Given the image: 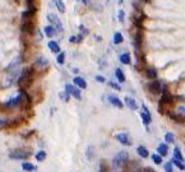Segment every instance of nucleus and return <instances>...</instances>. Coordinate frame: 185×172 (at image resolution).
<instances>
[{
    "mask_svg": "<svg viewBox=\"0 0 185 172\" xmlns=\"http://www.w3.org/2000/svg\"><path fill=\"white\" fill-rule=\"evenodd\" d=\"M35 79V69L33 68H26L23 69L18 80H17V85H18L19 91H26L27 88L31 87Z\"/></svg>",
    "mask_w": 185,
    "mask_h": 172,
    "instance_id": "nucleus-1",
    "label": "nucleus"
},
{
    "mask_svg": "<svg viewBox=\"0 0 185 172\" xmlns=\"http://www.w3.org/2000/svg\"><path fill=\"white\" fill-rule=\"evenodd\" d=\"M128 161H129V154H128V152H120V153H117L116 156L114 157V159H112V167L115 168V170H119V168H123L125 165L128 163Z\"/></svg>",
    "mask_w": 185,
    "mask_h": 172,
    "instance_id": "nucleus-2",
    "label": "nucleus"
},
{
    "mask_svg": "<svg viewBox=\"0 0 185 172\" xmlns=\"http://www.w3.org/2000/svg\"><path fill=\"white\" fill-rule=\"evenodd\" d=\"M30 156H31V152L30 150L21 149V148L9 152V158L10 159H22V161H26Z\"/></svg>",
    "mask_w": 185,
    "mask_h": 172,
    "instance_id": "nucleus-3",
    "label": "nucleus"
},
{
    "mask_svg": "<svg viewBox=\"0 0 185 172\" xmlns=\"http://www.w3.org/2000/svg\"><path fill=\"white\" fill-rule=\"evenodd\" d=\"M19 108L22 111L28 110L31 107V97L28 96V93L26 91H21L19 93Z\"/></svg>",
    "mask_w": 185,
    "mask_h": 172,
    "instance_id": "nucleus-4",
    "label": "nucleus"
},
{
    "mask_svg": "<svg viewBox=\"0 0 185 172\" xmlns=\"http://www.w3.org/2000/svg\"><path fill=\"white\" fill-rule=\"evenodd\" d=\"M47 19H49L50 23H51L50 25H53L55 31L63 33V24H61L60 19H59L57 17H56V14H54V13H49V14H47Z\"/></svg>",
    "mask_w": 185,
    "mask_h": 172,
    "instance_id": "nucleus-5",
    "label": "nucleus"
},
{
    "mask_svg": "<svg viewBox=\"0 0 185 172\" xmlns=\"http://www.w3.org/2000/svg\"><path fill=\"white\" fill-rule=\"evenodd\" d=\"M22 32L27 33V34H32L36 29V24L33 22V19H28V21H23L22 25H21Z\"/></svg>",
    "mask_w": 185,
    "mask_h": 172,
    "instance_id": "nucleus-6",
    "label": "nucleus"
},
{
    "mask_svg": "<svg viewBox=\"0 0 185 172\" xmlns=\"http://www.w3.org/2000/svg\"><path fill=\"white\" fill-rule=\"evenodd\" d=\"M65 92L69 93V96H73L75 100H81L82 98V94H81V91L78 87H75L73 84H66L65 85Z\"/></svg>",
    "mask_w": 185,
    "mask_h": 172,
    "instance_id": "nucleus-7",
    "label": "nucleus"
},
{
    "mask_svg": "<svg viewBox=\"0 0 185 172\" xmlns=\"http://www.w3.org/2000/svg\"><path fill=\"white\" fill-rule=\"evenodd\" d=\"M115 138H116V140L123 145H128V147L132 145V139H130L128 133H120V134H117Z\"/></svg>",
    "mask_w": 185,
    "mask_h": 172,
    "instance_id": "nucleus-8",
    "label": "nucleus"
},
{
    "mask_svg": "<svg viewBox=\"0 0 185 172\" xmlns=\"http://www.w3.org/2000/svg\"><path fill=\"white\" fill-rule=\"evenodd\" d=\"M148 89L152 92V93L157 94V93H159V92L162 91V84L159 83L158 80H152V82L148 84Z\"/></svg>",
    "mask_w": 185,
    "mask_h": 172,
    "instance_id": "nucleus-9",
    "label": "nucleus"
},
{
    "mask_svg": "<svg viewBox=\"0 0 185 172\" xmlns=\"http://www.w3.org/2000/svg\"><path fill=\"white\" fill-rule=\"evenodd\" d=\"M107 98H108V101H110V103H111L112 106H115V107H117V108H123V107H124V103H123V101H121L119 97L110 94V96H108Z\"/></svg>",
    "mask_w": 185,
    "mask_h": 172,
    "instance_id": "nucleus-10",
    "label": "nucleus"
},
{
    "mask_svg": "<svg viewBox=\"0 0 185 172\" xmlns=\"http://www.w3.org/2000/svg\"><path fill=\"white\" fill-rule=\"evenodd\" d=\"M73 83H74L75 87H78L81 89H86L87 88V83H86L85 79L82 78V76H75V78L73 79Z\"/></svg>",
    "mask_w": 185,
    "mask_h": 172,
    "instance_id": "nucleus-11",
    "label": "nucleus"
},
{
    "mask_svg": "<svg viewBox=\"0 0 185 172\" xmlns=\"http://www.w3.org/2000/svg\"><path fill=\"white\" fill-rule=\"evenodd\" d=\"M174 102V97H172V94L169 93L167 91H163V94H162V97H161V101H159V103H167V105H170V103Z\"/></svg>",
    "mask_w": 185,
    "mask_h": 172,
    "instance_id": "nucleus-12",
    "label": "nucleus"
},
{
    "mask_svg": "<svg viewBox=\"0 0 185 172\" xmlns=\"http://www.w3.org/2000/svg\"><path fill=\"white\" fill-rule=\"evenodd\" d=\"M124 101H125V105H127L130 110H137V108H138L137 101L134 100V98H132V97H125Z\"/></svg>",
    "mask_w": 185,
    "mask_h": 172,
    "instance_id": "nucleus-13",
    "label": "nucleus"
},
{
    "mask_svg": "<svg viewBox=\"0 0 185 172\" xmlns=\"http://www.w3.org/2000/svg\"><path fill=\"white\" fill-rule=\"evenodd\" d=\"M47 46H49V49L51 50V53H54V54H59L60 53V46H59V44L56 41H50L49 44H47Z\"/></svg>",
    "mask_w": 185,
    "mask_h": 172,
    "instance_id": "nucleus-14",
    "label": "nucleus"
},
{
    "mask_svg": "<svg viewBox=\"0 0 185 172\" xmlns=\"http://www.w3.org/2000/svg\"><path fill=\"white\" fill-rule=\"evenodd\" d=\"M18 105H19V96L13 97V98H10L9 101L5 102V107H9V108L15 107V106H18Z\"/></svg>",
    "mask_w": 185,
    "mask_h": 172,
    "instance_id": "nucleus-15",
    "label": "nucleus"
},
{
    "mask_svg": "<svg viewBox=\"0 0 185 172\" xmlns=\"http://www.w3.org/2000/svg\"><path fill=\"white\" fill-rule=\"evenodd\" d=\"M157 152H158L157 154H159L161 157H162V156H163V157L167 156V153H169V147H167V144H163V143L159 144L158 148H157Z\"/></svg>",
    "mask_w": 185,
    "mask_h": 172,
    "instance_id": "nucleus-16",
    "label": "nucleus"
},
{
    "mask_svg": "<svg viewBox=\"0 0 185 172\" xmlns=\"http://www.w3.org/2000/svg\"><path fill=\"white\" fill-rule=\"evenodd\" d=\"M137 152H138V154H139L142 158H147V157L149 156L148 149H147L146 147H143V145H139V147L137 148Z\"/></svg>",
    "mask_w": 185,
    "mask_h": 172,
    "instance_id": "nucleus-17",
    "label": "nucleus"
},
{
    "mask_svg": "<svg viewBox=\"0 0 185 172\" xmlns=\"http://www.w3.org/2000/svg\"><path fill=\"white\" fill-rule=\"evenodd\" d=\"M140 117H142L143 124H144V125H149L151 121H152V119H151V114H147V112H144V111H142V112H140Z\"/></svg>",
    "mask_w": 185,
    "mask_h": 172,
    "instance_id": "nucleus-18",
    "label": "nucleus"
},
{
    "mask_svg": "<svg viewBox=\"0 0 185 172\" xmlns=\"http://www.w3.org/2000/svg\"><path fill=\"white\" fill-rule=\"evenodd\" d=\"M36 65L44 69V68H46V66L49 65V61H47V59H46V57L41 56V57H38V59L36 60Z\"/></svg>",
    "mask_w": 185,
    "mask_h": 172,
    "instance_id": "nucleus-19",
    "label": "nucleus"
},
{
    "mask_svg": "<svg viewBox=\"0 0 185 172\" xmlns=\"http://www.w3.org/2000/svg\"><path fill=\"white\" fill-rule=\"evenodd\" d=\"M146 74H147L148 78L152 79V80H155L157 78V72H156V69H153V68H148L146 70Z\"/></svg>",
    "mask_w": 185,
    "mask_h": 172,
    "instance_id": "nucleus-20",
    "label": "nucleus"
},
{
    "mask_svg": "<svg viewBox=\"0 0 185 172\" xmlns=\"http://www.w3.org/2000/svg\"><path fill=\"white\" fill-rule=\"evenodd\" d=\"M115 75H116L117 80H119L120 83H124V82H125V75H124V73H123V70H121L120 68L115 69Z\"/></svg>",
    "mask_w": 185,
    "mask_h": 172,
    "instance_id": "nucleus-21",
    "label": "nucleus"
},
{
    "mask_svg": "<svg viewBox=\"0 0 185 172\" xmlns=\"http://www.w3.org/2000/svg\"><path fill=\"white\" fill-rule=\"evenodd\" d=\"M55 29H54V27L53 25H46V27L44 28V33L46 34L47 37H54V34H55Z\"/></svg>",
    "mask_w": 185,
    "mask_h": 172,
    "instance_id": "nucleus-22",
    "label": "nucleus"
},
{
    "mask_svg": "<svg viewBox=\"0 0 185 172\" xmlns=\"http://www.w3.org/2000/svg\"><path fill=\"white\" fill-rule=\"evenodd\" d=\"M55 5H56V9L60 12V13H65V4H64V0H54Z\"/></svg>",
    "mask_w": 185,
    "mask_h": 172,
    "instance_id": "nucleus-23",
    "label": "nucleus"
},
{
    "mask_svg": "<svg viewBox=\"0 0 185 172\" xmlns=\"http://www.w3.org/2000/svg\"><path fill=\"white\" fill-rule=\"evenodd\" d=\"M22 168L26 172H32V171L36 170V166H33L32 163H30V162H23L22 163Z\"/></svg>",
    "mask_w": 185,
    "mask_h": 172,
    "instance_id": "nucleus-24",
    "label": "nucleus"
},
{
    "mask_svg": "<svg viewBox=\"0 0 185 172\" xmlns=\"http://www.w3.org/2000/svg\"><path fill=\"white\" fill-rule=\"evenodd\" d=\"M140 44H142V32H140V29H139V31L137 32V34H136V40H134V45H136L137 50L140 49Z\"/></svg>",
    "mask_w": 185,
    "mask_h": 172,
    "instance_id": "nucleus-25",
    "label": "nucleus"
},
{
    "mask_svg": "<svg viewBox=\"0 0 185 172\" xmlns=\"http://www.w3.org/2000/svg\"><path fill=\"white\" fill-rule=\"evenodd\" d=\"M120 63L124 65H129L130 64V55L129 54H121L120 55Z\"/></svg>",
    "mask_w": 185,
    "mask_h": 172,
    "instance_id": "nucleus-26",
    "label": "nucleus"
},
{
    "mask_svg": "<svg viewBox=\"0 0 185 172\" xmlns=\"http://www.w3.org/2000/svg\"><path fill=\"white\" fill-rule=\"evenodd\" d=\"M123 41H124L123 34H121L120 32H116V33L114 34V44H115V45H119V44H121Z\"/></svg>",
    "mask_w": 185,
    "mask_h": 172,
    "instance_id": "nucleus-27",
    "label": "nucleus"
},
{
    "mask_svg": "<svg viewBox=\"0 0 185 172\" xmlns=\"http://www.w3.org/2000/svg\"><path fill=\"white\" fill-rule=\"evenodd\" d=\"M36 161H38V162H42V161H45L46 159V152L45 150H38L37 153H36Z\"/></svg>",
    "mask_w": 185,
    "mask_h": 172,
    "instance_id": "nucleus-28",
    "label": "nucleus"
},
{
    "mask_svg": "<svg viewBox=\"0 0 185 172\" xmlns=\"http://www.w3.org/2000/svg\"><path fill=\"white\" fill-rule=\"evenodd\" d=\"M172 158L184 162V157H183V154H181V152H180L179 148H175V149H174V157H172Z\"/></svg>",
    "mask_w": 185,
    "mask_h": 172,
    "instance_id": "nucleus-29",
    "label": "nucleus"
},
{
    "mask_svg": "<svg viewBox=\"0 0 185 172\" xmlns=\"http://www.w3.org/2000/svg\"><path fill=\"white\" fill-rule=\"evenodd\" d=\"M171 163L172 165H175L176 167H178L179 170H185V165H184V162H181V161H179V159H175V158H172V161H171Z\"/></svg>",
    "mask_w": 185,
    "mask_h": 172,
    "instance_id": "nucleus-30",
    "label": "nucleus"
},
{
    "mask_svg": "<svg viewBox=\"0 0 185 172\" xmlns=\"http://www.w3.org/2000/svg\"><path fill=\"white\" fill-rule=\"evenodd\" d=\"M82 40H83L82 34H78V36H72V37L69 38V41L72 42V44H81Z\"/></svg>",
    "mask_w": 185,
    "mask_h": 172,
    "instance_id": "nucleus-31",
    "label": "nucleus"
},
{
    "mask_svg": "<svg viewBox=\"0 0 185 172\" xmlns=\"http://www.w3.org/2000/svg\"><path fill=\"white\" fill-rule=\"evenodd\" d=\"M56 63H57L59 65H63V64L65 63V54H64V53H59V54H57Z\"/></svg>",
    "mask_w": 185,
    "mask_h": 172,
    "instance_id": "nucleus-32",
    "label": "nucleus"
},
{
    "mask_svg": "<svg viewBox=\"0 0 185 172\" xmlns=\"http://www.w3.org/2000/svg\"><path fill=\"white\" fill-rule=\"evenodd\" d=\"M152 161L156 163V165H161V163H162V157L159 156V154H157V153H153L152 154Z\"/></svg>",
    "mask_w": 185,
    "mask_h": 172,
    "instance_id": "nucleus-33",
    "label": "nucleus"
},
{
    "mask_svg": "<svg viewBox=\"0 0 185 172\" xmlns=\"http://www.w3.org/2000/svg\"><path fill=\"white\" fill-rule=\"evenodd\" d=\"M165 140H166L167 143H174V142H175V135H174L172 133H166Z\"/></svg>",
    "mask_w": 185,
    "mask_h": 172,
    "instance_id": "nucleus-34",
    "label": "nucleus"
},
{
    "mask_svg": "<svg viewBox=\"0 0 185 172\" xmlns=\"http://www.w3.org/2000/svg\"><path fill=\"white\" fill-rule=\"evenodd\" d=\"M59 97H60V100H61V101H64V102H68V101H69V98H70L69 93H68V92H65V91L59 94Z\"/></svg>",
    "mask_w": 185,
    "mask_h": 172,
    "instance_id": "nucleus-35",
    "label": "nucleus"
},
{
    "mask_svg": "<svg viewBox=\"0 0 185 172\" xmlns=\"http://www.w3.org/2000/svg\"><path fill=\"white\" fill-rule=\"evenodd\" d=\"M170 117L172 120H175V121H178V123H183V120H184L179 114H176V112L175 114H170Z\"/></svg>",
    "mask_w": 185,
    "mask_h": 172,
    "instance_id": "nucleus-36",
    "label": "nucleus"
},
{
    "mask_svg": "<svg viewBox=\"0 0 185 172\" xmlns=\"http://www.w3.org/2000/svg\"><path fill=\"white\" fill-rule=\"evenodd\" d=\"M163 168H165L166 172H174V170H172V163H171V162H166L165 165H163Z\"/></svg>",
    "mask_w": 185,
    "mask_h": 172,
    "instance_id": "nucleus-37",
    "label": "nucleus"
},
{
    "mask_svg": "<svg viewBox=\"0 0 185 172\" xmlns=\"http://www.w3.org/2000/svg\"><path fill=\"white\" fill-rule=\"evenodd\" d=\"M86 156H87V158H88V159H91V158H92V156H93V147H92V145H89V147L87 148V153H86Z\"/></svg>",
    "mask_w": 185,
    "mask_h": 172,
    "instance_id": "nucleus-38",
    "label": "nucleus"
},
{
    "mask_svg": "<svg viewBox=\"0 0 185 172\" xmlns=\"http://www.w3.org/2000/svg\"><path fill=\"white\" fill-rule=\"evenodd\" d=\"M98 172H107V166H106V162L105 161H101V163H100V171Z\"/></svg>",
    "mask_w": 185,
    "mask_h": 172,
    "instance_id": "nucleus-39",
    "label": "nucleus"
},
{
    "mask_svg": "<svg viewBox=\"0 0 185 172\" xmlns=\"http://www.w3.org/2000/svg\"><path fill=\"white\" fill-rule=\"evenodd\" d=\"M124 18H125V12L123 10V9H120L119 10V22H124Z\"/></svg>",
    "mask_w": 185,
    "mask_h": 172,
    "instance_id": "nucleus-40",
    "label": "nucleus"
},
{
    "mask_svg": "<svg viewBox=\"0 0 185 172\" xmlns=\"http://www.w3.org/2000/svg\"><path fill=\"white\" fill-rule=\"evenodd\" d=\"M176 114H179L183 119H185V107H179V110H178V112Z\"/></svg>",
    "mask_w": 185,
    "mask_h": 172,
    "instance_id": "nucleus-41",
    "label": "nucleus"
},
{
    "mask_svg": "<svg viewBox=\"0 0 185 172\" xmlns=\"http://www.w3.org/2000/svg\"><path fill=\"white\" fill-rule=\"evenodd\" d=\"M79 29H81V32H82V36H85V34H88V33H89V31L85 27V25H79Z\"/></svg>",
    "mask_w": 185,
    "mask_h": 172,
    "instance_id": "nucleus-42",
    "label": "nucleus"
},
{
    "mask_svg": "<svg viewBox=\"0 0 185 172\" xmlns=\"http://www.w3.org/2000/svg\"><path fill=\"white\" fill-rule=\"evenodd\" d=\"M98 83H105L106 82V79H105V76H102V75H96V78H95Z\"/></svg>",
    "mask_w": 185,
    "mask_h": 172,
    "instance_id": "nucleus-43",
    "label": "nucleus"
},
{
    "mask_svg": "<svg viewBox=\"0 0 185 172\" xmlns=\"http://www.w3.org/2000/svg\"><path fill=\"white\" fill-rule=\"evenodd\" d=\"M108 85H110V87H112V88H115L116 91H120V89H121L119 84H116V83H112V82H110V83H108Z\"/></svg>",
    "mask_w": 185,
    "mask_h": 172,
    "instance_id": "nucleus-44",
    "label": "nucleus"
},
{
    "mask_svg": "<svg viewBox=\"0 0 185 172\" xmlns=\"http://www.w3.org/2000/svg\"><path fill=\"white\" fill-rule=\"evenodd\" d=\"M82 2H83V4H88V3H89V0H82Z\"/></svg>",
    "mask_w": 185,
    "mask_h": 172,
    "instance_id": "nucleus-45",
    "label": "nucleus"
},
{
    "mask_svg": "<svg viewBox=\"0 0 185 172\" xmlns=\"http://www.w3.org/2000/svg\"><path fill=\"white\" fill-rule=\"evenodd\" d=\"M117 2H119V4H121V3H123V0H117Z\"/></svg>",
    "mask_w": 185,
    "mask_h": 172,
    "instance_id": "nucleus-46",
    "label": "nucleus"
},
{
    "mask_svg": "<svg viewBox=\"0 0 185 172\" xmlns=\"http://www.w3.org/2000/svg\"><path fill=\"white\" fill-rule=\"evenodd\" d=\"M140 2H146L147 3V2H149V0H140Z\"/></svg>",
    "mask_w": 185,
    "mask_h": 172,
    "instance_id": "nucleus-47",
    "label": "nucleus"
}]
</instances>
